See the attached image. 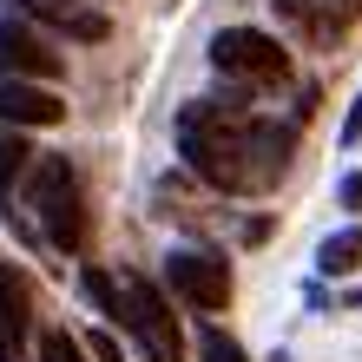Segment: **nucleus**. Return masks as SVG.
Listing matches in <instances>:
<instances>
[{
    "label": "nucleus",
    "instance_id": "f257e3e1",
    "mask_svg": "<svg viewBox=\"0 0 362 362\" xmlns=\"http://www.w3.org/2000/svg\"><path fill=\"white\" fill-rule=\"evenodd\" d=\"M178 152H185V165L204 185L250 198V191H270L276 178H284V165L296 152V132L276 125V119H250V112H238V105L191 99L178 112Z\"/></svg>",
    "mask_w": 362,
    "mask_h": 362
},
{
    "label": "nucleus",
    "instance_id": "423d86ee",
    "mask_svg": "<svg viewBox=\"0 0 362 362\" xmlns=\"http://www.w3.org/2000/svg\"><path fill=\"white\" fill-rule=\"evenodd\" d=\"M66 73V53H53L47 40L33 33V20L20 13H0V79H53Z\"/></svg>",
    "mask_w": 362,
    "mask_h": 362
},
{
    "label": "nucleus",
    "instance_id": "6e6552de",
    "mask_svg": "<svg viewBox=\"0 0 362 362\" xmlns=\"http://www.w3.org/2000/svg\"><path fill=\"white\" fill-rule=\"evenodd\" d=\"M13 13L20 20H40V27H53V33H66V40H86V47H99V40L112 33V20L93 13V7H79V0H13Z\"/></svg>",
    "mask_w": 362,
    "mask_h": 362
},
{
    "label": "nucleus",
    "instance_id": "39448f33",
    "mask_svg": "<svg viewBox=\"0 0 362 362\" xmlns=\"http://www.w3.org/2000/svg\"><path fill=\"white\" fill-rule=\"evenodd\" d=\"M165 284H172V296H185L191 310H224L230 303V270L224 257H211V250H172L165 257Z\"/></svg>",
    "mask_w": 362,
    "mask_h": 362
},
{
    "label": "nucleus",
    "instance_id": "f03ea898",
    "mask_svg": "<svg viewBox=\"0 0 362 362\" xmlns=\"http://www.w3.org/2000/svg\"><path fill=\"white\" fill-rule=\"evenodd\" d=\"M27 211H33V224H40V238H47L53 250H66V257H79L86 250V198H79V172L66 158H40L27 172Z\"/></svg>",
    "mask_w": 362,
    "mask_h": 362
},
{
    "label": "nucleus",
    "instance_id": "9b49d317",
    "mask_svg": "<svg viewBox=\"0 0 362 362\" xmlns=\"http://www.w3.org/2000/svg\"><path fill=\"white\" fill-rule=\"evenodd\" d=\"M316 270H323V276H349V270H362V224H343L336 238H323V250H316Z\"/></svg>",
    "mask_w": 362,
    "mask_h": 362
},
{
    "label": "nucleus",
    "instance_id": "a211bd4d",
    "mask_svg": "<svg viewBox=\"0 0 362 362\" xmlns=\"http://www.w3.org/2000/svg\"><path fill=\"white\" fill-rule=\"evenodd\" d=\"M336 198H343V211H362V178H343V191H336Z\"/></svg>",
    "mask_w": 362,
    "mask_h": 362
},
{
    "label": "nucleus",
    "instance_id": "4468645a",
    "mask_svg": "<svg viewBox=\"0 0 362 362\" xmlns=\"http://www.w3.org/2000/svg\"><path fill=\"white\" fill-rule=\"evenodd\" d=\"M40 362H86V349L66 329H40Z\"/></svg>",
    "mask_w": 362,
    "mask_h": 362
},
{
    "label": "nucleus",
    "instance_id": "0eeeda50",
    "mask_svg": "<svg viewBox=\"0 0 362 362\" xmlns=\"http://www.w3.org/2000/svg\"><path fill=\"white\" fill-rule=\"evenodd\" d=\"M0 125H20V132L66 125V99L47 79H0Z\"/></svg>",
    "mask_w": 362,
    "mask_h": 362
},
{
    "label": "nucleus",
    "instance_id": "2eb2a0df",
    "mask_svg": "<svg viewBox=\"0 0 362 362\" xmlns=\"http://www.w3.org/2000/svg\"><path fill=\"white\" fill-rule=\"evenodd\" d=\"M198 356H204V362H250V356H244L238 343H230V336H224L218 323H204V336H198Z\"/></svg>",
    "mask_w": 362,
    "mask_h": 362
},
{
    "label": "nucleus",
    "instance_id": "20e7f679",
    "mask_svg": "<svg viewBox=\"0 0 362 362\" xmlns=\"http://www.w3.org/2000/svg\"><path fill=\"white\" fill-rule=\"evenodd\" d=\"M211 66L230 73V79H250V86H284L290 53H284V40L264 33V27H224L211 40Z\"/></svg>",
    "mask_w": 362,
    "mask_h": 362
},
{
    "label": "nucleus",
    "instance_id": "f3484780",
    "mask_svg": "<svg viewBox=\"0 0 362 362\" xmlns=\"http://www.w3.org/2000/svg\"><path fill=\"white\" fill-rule=\"evenodd\" d=\"M343 145H362V93H356V105H349V119H343Z\"/></svg>",
    "mask_w": 362,
    "mask_h": 362
},
{
    "label": "nucleus",
    "instance_id": "7ed1b4c3",
    "mask_svg": "<svg viewBox=\"0 0 362 362\" xmlns=\"http://www.w3.org/2000/svg\"><path fill=\"white\" fill-rule=\"evenodd\" d=\"M119 284V316L112 323L132 329V343L145 349V362H185V336L172 323V310H165V296L145 284V276H112Z\"/></svg>",
    "mask_w": 362,
    "mask_h": 362
},
{
    "label": "nucleus",
    "instance_id": "9d476101",
    "mask_svg": "<svg viewBox=\"0 0 362 362\" xmlns=\"http://www.w3.org/2000/svg\"><path fill=\"white\" fill-rule=\"evenodd\" d=\"M276 7H284L310 40H336L343 27L362 20V0H276Z\"/></svg>",
    "mask_w": 362,
    "mask_h": 362
},
{
    "label": "nucleus",
    "instance_id": "f8f14e48",
    "mask_svg": "<svg viewBox=\"0 0 362 362\" xmlns=\"http://www.w3.org/2000/svg\"><path fill=\"white\" fill-rule=\"evenodd\" d=\"M27 165H33V145L20 139V125H0V191L27 172Z\"/></svg>",
    "mask_w": 362,
    "mask_h": 362
},
{
    "label": "nucleus",
    "instance_id": "dca6fc26",
    "mask_svg": "<svg viewBox=\"0 0 362 362\" xmlns=\"http://www.w3.org/2000/svg\"><path fill=\"white\" fill-rule=\"evenodd\" d=\"M86 349H93L99 362H125V349H119V336H112V329H93V336H86Z\"/></svg>",
    "mask_w": 362,
    "mask_h": 362
},
{
    "label": "nucleus",
    "instance_id": "6ab92c4d",
    "mask_svg": "<svg viewBox=\"0 0 362 362\" xmlns=\"http://www.w3.org/2000/svg\"><path fill=\"white\" fill-rule=\"evenodd\" d=\"M276 362H290V356H276Z\"/></svg>",
    "mask_w": 362,
    "mask_h": 362
},
{
    "label": "nucleus",
    "instance_id": "ddd939ff",
    "mask_svg": "<svg viewBox=\"0 0 362 362\" xmlns=\"http://www.w3.org/2000/svg\"><path fill=\"white\" fill-rule=\"evenodd\" d=\"M79 290H86L93 303H99V316H119V284H112V276H105L99 264H86V270H79Z\"/></svg>",
    "mask_w": 362,
    "mask_h": 362
},
{
    "label": "nucleus",
    "instance_id": "1a4fd4ad",
    "mask_svg": "<svg viewBox=\"0 0 362 362\" xmlns=\"http://www.w3.org/2000/svg\"><path fill=\"white\" fill-rule=\"evenodd\" d=\"M27 329H33L27 276H20L7 257H0V362H20V356H27Z\"/></svg>",
    "mask_w": 362,
    "mask_h": 362
}]
</instances>
